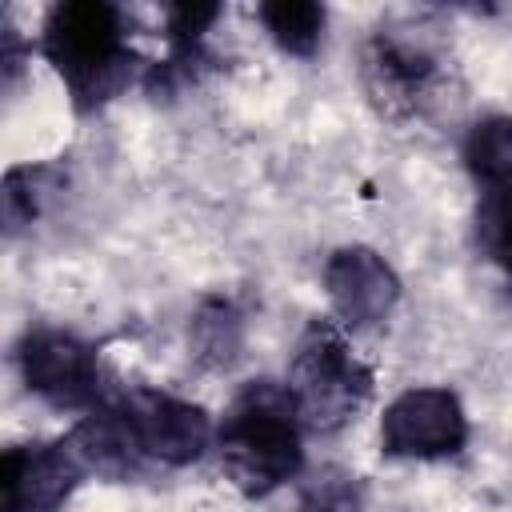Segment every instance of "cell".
<instances>
[{
	"mask_svg": "<svg viewBox=\"0 0 512 512\" xmlns=\"http://www.w3.org/2000/svg\"><path fill=\"white\" fill-rule=\"evenodd\" d=\"M300 428L304 424L288 384H276V380L244 384L216 428L224 476L248 500L276 492L304 468Z\"/></svg>",
	"mask_w": 512,
	"mask_h": 512,
	"instance_id": "cell-1",
	"label": "cell"
},
{
	"mask_svg": "<svg viewBox=\"0 0 512 512\" xmlns=\"http://www.w3.org/2000/svg\"><path fill=\"white\" fill-rule=\"evenodd\" d=\"M40 52L64 80L76 112L108 104L136 68L124 12L108 0H68L44 16Z\"/></svg>",
	"mask_w": 512,
	"mask_h": 512,
	"instance_id": "cell-2",
	"label": "cell"
},
{
	"mask_svg": "<svg viewBox=\"0 0 512 512\" xmlns=\"http://www.w3.org/2000/svg\"><path fill=\"white\" fill-rule=\"evenodd\" d=\"M288 392L300 424L312 432H336L372 396V368L356 360L344 332L328 320H312L288 364Z\"/></svg>",
	"mask_w": 512,
	"mask_h": 512,
	"instance_id": "cell-3",
	"label": "cell"
},
{
	"mask_svg": "<svg viewBox=\"0 0 512 512\" xmlns=\"http://www.w3.org/2000/svg\"><path fill=\"white\" fill-rule=\"evenodd\" d=\"M468 444V416L448 388H408L380 416V452L396 460H444Z\"/></svg>",
	"mask_w": 512,
	"mask_h": 512,
	"instance_id": "cell-4",
	"label": "cell"
},
{
	"mask_svg": "<svg viewBox=\"0 0 512 512\" xmlns=\"http://www.w3.org/2000/svg\"><path fill=\"white\" fill-rule=\"evenodd\" d=\"M24 384L52 408H92L100 400V360L96 348L60 328H36L16 348Z\"/></svg>",
	"mask_w": 512,
	"mask_h": 512,
	"instance_id": "cell-5",
	"label": "cell"
},
{
	"mask_svg": "<svg viewBox=\"0 0 512 512\" xmlns=\"http://www.w3.org/2000/svg\"><path fill=\"white\" fill-rule=\"evenodd\" d=\"M116 408H120L144 460L184 468V464L200 460L212 440V420L192 400H180V396H168L156 388H132L116 400Z\"/></svg>",
	"mask_w": 512,
	"mask_h": 512,
	"instance_id": "cell-6",
	"label": "cell"
},
{
	"mask_svg": "<svg viewBox=\"0 0 512 512\" xmlns=\"http://www.w3.org/2000/svg\"><path fill=\"white\" fill-rule=\"evenodd\" d=\"M84 476L88 472L68 440L12 444L0 456V484L8 512H56Z\"/></svg>",
	"mask_w": 512,
	"mask_h": 512,
	"instance_id": "cell-7",
	"label": "cell"
},
{
	"mask_svg": "<svg viewBox=\"0 0 512 512\" xmlns=\"http://www.w3.org/2000/svg\"><path fill=\"white\" fill-rule=\"evenodd\" d=\"M324 288L344 328H376L400 300V280L380 252L364 244L336 248L324 264Z\"/></svg>",
	"mask_w": 512,
	"mask_h": 512,
	"instance_id": "cell-8",
	"label": "cell"
},
{
	"mask_svg": "<svg viewBox=\"0 0 512 512\" xmlns=\"http://www.w3.org/2000/svg\"><path fill=\"white\" fill-rule=\"evenodd\" d=\"M432 76H436V60L424 48L408 44V40L376 36L368 44V52H364L368 96L392 120H404V116H412L420 108V100L432 88Z\"/></svg>",
	"mask_w": 512,
	"mask_h": 512,
	"instance_id": "cell-9",
	"label": "cell"
},
{
	"mask_svg": "<svg viewBox=\"0 0 512 512\" xmlns=\"http://www.w3.org/2000/svg\"><path fill=\"white\" fill-rule=\"evenodd\" d=\"M188 340H192V352L204 368H228L240 356V344H244V320H240L236 304L224 300V296L204 300L192 316Z\"/></svg>",
	"mask_w": 512,
	"mask_h": 512,
	"instance_id": "cell-10",
	"label": "cell"
},
{
	"mask_svg": "<svg viewBox=\"0 0 512 512\" xmlns=\"http://www.w3.org/2000/svg\"><path fill=\"white\" fill-rule=\"evenodd\" d=\"M464 168L476 184H512V116H484L464 136Z\"/></svg>",
	"mask_w": 512,
	"mask_h": 512,
	"instance_id": "cell-11",
	"label": "cell"
},
{
	"mask_svg": "<svg viewBox=\"0 0 512 512\" xmlns=\"http://www.w3.org/2000/svg\"><path fill=\"white\" fill-rule=\"evenodd\" d=\"M268 36L288 56H312L324 36V8L316 0H268L256 8Z\"/></svg>",
	"mask_w": 512,
	"mask_h": 512,
	"instance_id": "cell-12",
	"label": "cell"
},
{
	"mask_svg": "<svg viewBox=\"0 0 512 512\" xmlns=\"http://www.w3.org/2000/svg\"><path fill=\"white\" fill-rule=\"evenodd\" d=\"M476 244L492 264L512 272V184L488 188L476 204Z\"/></svg>",
	"mask_w": 512,
	"mask_h": 512,
	"instance_id": "cell-13",
	"label": "cell"
},
{
	"mask_svg": "<svg viewBox=\"0 0 512 512\" xmlns=\"http://www.w3.org/2000/svg\"><path fill=\"white\" fill-rule=\"evenodd\" d=\"M48 180H52V168H8L4 176V228L8 236H16L24 224L36 220L40 212V200L48 192Z\"/></svg>",
	"mask_w": 512,
	"mask_h": 512,
	"instance_id": "cell-14",
	"label": "cell"
},
{
	"mask_svg": "<svg viewBox=\"0 0 512 512\" xmlns=\"http://www.w3.org/2000/svg\"><path fill=\"white\" fill-rule=\"evenodd\" d=\"M360 508H364L360 484H356V476H348L340 468L316 472L304 484L300 504H296V512H360Z\"/></svg>",
	"mask_w": 512,
	"mask_h": 512,
	"instance_id": "cell-15",
	"label": "cell"
}]
</instances>
